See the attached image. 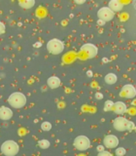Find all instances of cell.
<instances>
[{
    "label": "cell",
    "instance_id": "cell-21",
    "mask_svg": "<svg viewBox=\"0 0 136 156\" xmlns=\"http://www.w3.org/2000/svg\"><path fill=\"white\" fill-rule=\"evenodd\" d=\"M5 30H6V27H5V24L2 22H0V35L4 34Z\"/></svg>",
    "mask_w": 136,
    "mask_h": 156
},
{
    "label": "cell",
    "instance_id": "cell-16",
    "mask_svg": "<svg viewBox=\"0 0 136 156\" xmlns=\"http://www.w3.org/2000/svg\"><path fill=\"white\" fill-rule=\"evenodd\" d=\"M50 145H51L50 140H48L46 139H43V140L38 141V146L42 149H47V148L50 147Z\"/></svg>",
    "mask_w": 136,
    "mask_h": 156
},
{
    "label": "cell",
    "instance_id": "cell-11",
    "mask_svg": "<svg viewBox=\"0 0 136 156\" xmlns=\"http://www.w3.org/2000/svg\"><path fill=\"white\" fill-rule=\"evenodd\" d=\"M113 110L116 114L121 115L125 113V112H127V107H126V105L124 101H117L114 104Z\"/></svg>",
    "mask_w": 136,
    "mask_h": 156
},
{
    "label": "cell",
    "instance_id": "cell-2",
    "mask_svg": "<svg viewBox=\"0 0 136 156\" xmlns=\"http://www.w3.org/2000/svg\"><path fill=\"white\" fill-rule=\"evenodd\" d=\"M113 127L115 130L119 132L132 131L133 129H135V124L133 122L128 121L124 117H117L113 121Z\"/></svg>",
    "mask_w": 136,
    "mask_h": 156
},
{
    "label": "cell",
    "instance_id": "cell-9",
    "mask_svg": "<svg viewBox=\"0 0 136 156\" xmlns=\"http://www.w3.org/2000/svg\"><path fill=\"white\" fill-rule=\"evenodd\" d=\"M103 144L107 148H116L119 145V139L114 135H107L103 139Z\"/></svg>",
    "mask_w": 136,
    "mask_h": 156
},
{
    "label": "cell",
    "instance_id": "cell-18",
    "mask_svg": "<svg viewBox=\"0 0 136 156\" xmlns=\"http://www.w3.org/2000/svg\"><path fill=\"white\" fill-rule=\"evenodd\" d=\"M41 129L44 132H49L52 129V124L50 123V122H48V121H44L43 123L41 124Z\"/></svg>",
    "mask_w": 136,
    "mask_h": 156
},
{
    "label": "cell",
    "instance_id": "cell-20",
    "mask_svg": "<svg viewBox=\"0 0 136 156\" xmlns=\"http://www.w3.org/2000/svg\"><path fill=\"white\" fill-rule=\"evenodd\" d=\"M97 156H113L112 155L111 152H109V151H101V152H98V154H97Z\"/></svg>",
    "mask_w": 136,
    "mask_h": 156
},
{
    "label": "cell",
    "instance_id": "cell-6",
    "mask_svg": "<svg viewBox=\"0 0 136 156\" xmlns=\"http://www.w3.org/2000/svg\"><path fill=\"white\" fill-rule=\"evenodd\" d=\"M114 16H115V13L112 11V10H110L108 7H102L97 11V17H98V19L104 21L105 23L112 21Z\"/></svg>",
    "mask_w": 136,
    "mask_h": 156
},
{
    "label": "cell",
    "instance_id": "cell-24",
    "mask_svg": "<svg viewBox=\"0 0 136 156\" xmlns=\"http://www.w3.org/2000/svg\"><path fill=\"white\" fill-rule=\"evenodd\" d=\"M97 150H98V152L104 151V146L103 145H97Z\"/></svg>",
    "mask_w": 136,
    "mask_h": 156
},
{
    "label": "cell",
    "instance_id": "cell-28",
    "mask_svg": "<svg viewBox=\"0 0 136 156\" xmlns=\"http://www.w3.org/2000/svg\"><path fill=\"white\" fill-rule=\"evenodd\" d=\"M102 61H103V62H104L105 63L109 62V60H108V58H102Z\"/></svg>",
    "mask_w": 136,
    "mask_h": 156
},
{
    "label": "cell",
    "instance_id": "cell-5",
    "mask_svg": "<svg viewBox=\"0 0 136 156\" xmlns=\"http://www.w3.org/2000/svg\"><path fill=\"white\" fill-rule=\"evenodd\" d=\"M73 145L74 147L80 151H85L87 149L90 148V139L87 138L86 136H78L75 138L74 140V143H73Z\"/></svg>",
    "mask_w": 136,
    "mask_h": 156
},
{
    "label": "cell",
    "instance_id": "cell-3",
    "mask_svg": "<svg viewBox=\"0 0 136 156\" xmlns=\"http://www.w3.org/2000/svg\"><path fill=\"white\" fill-rule=\"evenodd\" d=\"M0 149L5 156H16L19 151V146L15 140H9L4 141L0 146Z\"/></svg>",
    "mask_w": 136,
    "mask_h": 156
},
{
    "label": "cell",
    "instance_id": "cell-8",
    "mask_svg": "<svg viewBox=\"0 0 136 156\" xmlns=\"http://www.w3.org/2000/svg\"><path fill=\"white\" fill-rule=\"evenodd\" d=\"M81 51L86 53L89 58H92L97 55V53H98V49H97V47L95 45H93V44L86 43L81 47Z\"/></svg>",
    "mask_w": 136,
    "mask_h": 156
},
{
    "label": "cell",
    "instance_id": "cell-1",
    "mask_svg": "<svg viewBox=\"0 0 136 156\" xmlns=\"http://www.w3.org/2000/svg\"><path fill=\"white\" fill-rule=\"evenodd\" d=\"M26 96L22 92H14L8 98V102L12 107L16 109L22 108L26 105Z\"/></svg>",
    "mask_w": 136,
    "mask_h": 156
},
{
    "label": "cell",
    "instance_id": "cell-27",
    "mask_svg": "<svg viewBox=\"0 0 136 156\" xmlns=\"http://www.w3.org/2000/svg\"><path fill=\"white\" fill-rule=\"evenodd\" d=\"M85 2H86L85 0H83V1H78V0H76V1H75L76 4H84Z\"/></svg>",
    "mask_w": 136,
    "mask_h": 156
},
{
    "label": "cell",
    "instance_id": "cell-19",
    "mask_svg": "<svg viewBox=\"0 0 136 156\" xmlns=\"http://www.w3.org/2000/svg\"><path fill=\"white\" fill-rule=\"evenodd\" d=\"M115 153H116L117 156H124L125 153H126V150H125L124 147H118L116 149Z\"/></svg>",
    "mask_w": 136,
    "mask_h": 156
},
{
    "label": "cell",
    "instance_id": "cell-17",
    "mask_svg": "<svg viewBox=\"0 0 136 156\" xmlns=\"http://www.w3.org/2000/svg\"><path fill=\"white\" fill-rule=\"evenodd\" d=\"M114 104L112 101H106L105 104H104V111H110V110H113V107H114Z\"/></svg>",
    "mask_w": 136,
    "mask_h": 156
},
{
    "label": "cell",
    "instance_id": "cell-22",
    "mask_svg": "<svg viewBox=\"0 0 136 156\" xmlns=\"http://www.w3.org/2000/svg\"><path fill=\"white\" fill-rule=\"evenodd\" d=\"M94 97H95L96 100H102V99H103V95H102V93H100V92L95 93Z\"/></svg>",
    "mask_w": 136,
    "mask_h": 156
},
{
    "label": "cell",
    "instance_id": "cell-15",
    "mask_svg": "<svg viewBox=\"0 0 136 156\" xmlns=\"http://www.w3.org/2000/svg\"><path fill=\"white\" fill-rule=\"evenodd\" d=\"M117 80H118V76H117L115 73H108V74H106L104 77V81L106 82V84H108V85L115 84Z\"/></svg>",
    "mask_w": 136,
    "mask_h": 156
},
{
    "label": "cell",
    "instance_id": "cell-14",
    "mask_svg": "<svg viewBox=\"0 0 136 156\" xmlns=\"http://www.w3.org/2000/svg\"><path fill=\"white\" fill-rule=\"evenodd\" d=\"M19 5L23 9H31L35 5V0H19Z\"/></svg>",
    "mask_w": 136,
    "mask_h": 156
},
{
    "label": "cell",
    "instance_id": "cell-23",
    "mask_svg": "<svg viewBox=\"0 0 136 156\" xmlns=\"http://www.w3.org/2000/svg\"><path fill=\"white\" fill-rule=\"evenodd\" d=\"M97 24H98V26L103 27L104 24H105V22H104V21H102V20H99V19H98V21H97Z\"/></svg>",
    "mask_w": 136,
    "mask_h": 156
},
{
    "label": "cell",
    "instance_id": "cell-12",
    "mask_svg": "<svg viewBox=\"0 0 136 156\" xmlns=\"http://www.w3.org/2000/svg\"><path fill=\"white\" fill-rule=\"evenodd\" d=\"M107 7L115 13V12L121 11L123 8H124V5L121 1H119V0H111V1H109L108 6H107Z\"/></svg>",
    "mask_w": 136,
    "mask_h": 156
},
{
    "label": "cell",
    "instance_id": "cell-26",
    "mask_svg": "<svg viewBox=\"0 0 136 156\" xmlns=\"http://www.w3.org/2000/svg\"><path fill=\"white\" fill-rule=\"evenodd\" d=\"M40 46H42V43L41 42H37V43L34 44V47H35V48H39Z\"/></svg>",
    "mask_w": 136,
    "mask_h": 156
},
{
    "label": "cell",
    "instance_id": "cell-13",
    "mask_svg": "<svg viewBox=\"0 0 136 156\" xmlns=\"http://www.w3.org/2000/svg\"><path fill=\"white\" fill-rule=\"evenodd\" d=\"M47 85L51 88V89H56L60 86V79L57 76H51L48 78Z\"/></svg>",
    "mask_w": 136,
    "mask_h": 156
},
{
    "label": "cell",
    "instance_id": "cell-10",
    "mask_svg": "<svg viewBox=\"0 0 136 156\" xmlns=\"http://www.w3.org/2000/svg\"><path fill=\"white\" fill-rule=\"evenodd\" d=\"M13 117V111L8 106H0V119L3 121H8Z\"/></svg>",
    "mask_w": 136,
    "mask_h": 156
},
{
    "label": "cell",
    "instance_id": "cell-4",
    "mask_svg": "<svg viewBox=\"0 0 136 156\" xmlns=\"http://www.w3.org/2000/svg\"><path fill=\"white\" fill-rule=\"evenodd\" d=\"M64 42L56 38L51 39L47 43V50L53 55H59L60 53L64 51Z\"/></svg>",
    "mask_w": 136,
    "mask_h": 156
},
{
    "label": "cell",
    "instance_id": "cell-7",
    "mask_svg": "<svg viewBox=\"0 0 136 156\" xmlns=\"http://www.w3.org/2000/svg\"><path fill=\"white\" fill-rule=\"evenodd\" d=\"M120 96L125 99H133L136 97V89L133 85L126 84L124 85L120 92Z\"/></svg>",
    "mask_w": 136,
    "mask_h": 156
},
{
    "label": "cell",
    "instance_id": "cell-25",
    "mask_svg": "<svg viewBox=\"0 0 136 156\" xmlns=\"http://www.w3.org/2000/svg\"><path fill=\"white\" fill-rule=\"evenodd\" d=\"M87 75L89 76V77H92V76H93V73H92L91 70H87Z\"/></svg>",
    "mask_w": 136,
    "mask_h": 156
}]
</instances>
